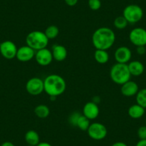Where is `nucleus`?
I'll list each match as a JSON object with an SVG mask.
<instances>
[{
    "label": "nucleus",
    "mask_w": 146,
    "mask_h": 146,
    "mask_svg": "<svg viewBox=\"0 0 146 146\" xmlns=\"http://www.w3.org/2000/svg\"><path fill=\"white\" fill-rule=\"evenodd\" d=\"M115 34L112 29L102 27L97 29L92 36V42L96 50H108L115 42Z\"/></svg>",
    "instance_id": "obj_1"
},
{
    "label": "nucleus",
    "mask_w": 146,
    "mask_h": 146,
    "mask_svg": "<svg viewBox=\"0 0 146 146\" xmlns=\"http://www.w3.org/2000/svg\"><path fill=\"white\" fill-rule=\"evenodd\" d=\"M44 92L50 97L60 96L65 91L67 85L64 78L55 74L50 75L44 80Z\"/></svg>",
    "instance_id": "obj_2"
},
{
    "label": "nucleus",
    "mask_w": 146,
    "mask_h": 146,
    "mask_svg": "<svg viewBox=\"0 0 146 146\" xmlns=\"http://www.w3.org/2000/svg\"><path fill=\"white\" fill-rule=\"evenodd\" d=\"M131 76L127 64L116 63L112 66L110 71V79L117 85H123L130 80Z\"/></svg>",
    "instance_id": "obj_3"
},
{
    "label": "nucleus",
    "mask_w": 146,
    "mask_h": 146,
    "mask_svg": "<svg viewBox=\"0 0 146 146\" xmlns=\"http://www.w3.org/2000/svg\"><path fill=\"white\" fill-rule=\"evenodd\" d=\"M49 43L44 32L42 31H32L29 32L26 37V44L35 51L46 48Z\"/></svg>",
    "instance_id": "obj_4"
},
{
    "label": "nucleus",
    "mask_w": 146,
    "mask_h": 146,
    "mask_svg": "<svg viewBox=\"0 0 146 146\" xmlns=\"http://www.w3.org/2000/svg\"><path fill=\"white\" fill-rule=\"evenodd\" d=\"M123 16L125 18L128 23L135 24L143 19V10L139 5H127L123 9Z\"/></svg>",
    "instance_id": "obj_5"
},
{
    "label": "nucleus",
    "mask_w": 146,
    "mask_h": 146,
    "mask_svg": "<svg viewBox=\"0 0 146 146\" xmlns=\"http://www.w3.org/2000/svg\"><path fill=\"white\" fill-rule=\"evenodd\" d=\"M87 132L89 137L95 140H103L108 135L106 126L100 123H91Z\"/></svg>",
    "instance_id": "obj_6"
},
{
    "label": "nucleus",
    "mask_w": 146,
    "mask_h": 146,
    "mask_svg": "<svg viewBox=\"0 0 146 146\" xmlns=\"http://www.w3.org/2000/svg\"><path fill=\"white\" fill-rule=\"evenodd\" d=\"M130 42L135 47L146 45V29L142 27H136L132 29L129 34Z\"/></svg>",
    "instance_id": "obj_7"
},
{
    "label": "nucleus",
    "mask_w": 146,
    "mask_h": 146,
    "mask_svg": "<svg viewBox=\"0 0 146 146\" xmlns=\"http://www.w3.org/2000/svg\"><path fill=\"white\" fill-rule=\"evenodd\" d=\"M26 90L29 95L36 96L44 91V80L39 78H30L26 83Z\"/></svg>",
    "instance_id": "obj_8"
},
{
    "label": "nucleus",
    "mask_w": 146,
    "mask_h": 146,
    "mask_svg": "<svg viewBox=\"0 0 146 146\" xmlns=\"http://www.w3.org/2000/svg\"><path fill=\"white\" fill-rule=\"evenodd\" d=\"M17 50L16 44L10 40H6L0 43V53L2 57L7 60L15 58Z\"/></svg>",
    "instance_id": "obj_9"
},
{
    "label": "nucleus",
    "mask_w": 146,
    "mask_h": 146,
    "mask_svg": "<svg viewBox=\"0 0 146 146\" xmlns=\"http://www.w3.org/2000/svg\"><path fill=\"white\" fill-rule=\"evenodd\" d=\"M35 58L38 64L41 66H47L51 64L52 62L53 56L52 51L46 47L36 51Z\"/></svg>",
    "instance_id": "obj_10"
},
{
    "label": "nucleus",
    "mask_w": 146,
    "mask_h": 146,
    "mask_svg": "<svg viewBox=\"0 0 146 146\" xmlns=\"http://www.w3.org/2000/svg\"><path fill=\"white\" fill-rule=\"evenodd\" d=\"M132 58V52L129 47L121 46L115 52V59L117 63L127 64Z\"/></svg>",
    "instance_id": "obj_11"
},
{
    "label": "nucleus",
    "mask_w": 146,
    "mask_h": 146,
    "mask_svg": "<svg viewBox=\"0 0 146 146\" xmlns=\"http://www.w3.org/2000/svg\"><path fill=\"white\" fill-rule=\"evenodd\" d=\"M35 52L36 51L28 45L22 46L18 48L16 58L22 62H27L32 60L35 57Z\"/></svg>",
    "instance_id": "obj_12"
},
{
    "label": "nucleus",
    "mask_w": 146,
    "mask_h": 146,
    "mask_svg": "<svg viewBox=\"0 0 146 146\" xmlns=\"http://www.w3.org/2000/svg\"><path fill=\"white\" fill-rule=\"evenodd\" d=\"M83 115L90 120L96 119L100 113V109L98 104L94 102H88L84 105L82 109Z\"/></svg>",
    "instance_id": "obj_13"
},
{
    "label": "nucleus",
    "mask_w": 146,
    "mask_h": 146,
    "mask_svg": "<svg viewBox=\"0 0 146 146\" xmlns=\"http://www.w3.org/2000/svg\"><path fill=\"white\" fill-rule=\"evenodd\" d=\"M139 91L138 85L135 82L129 80L121 85V93L123 96L130 98L136 95Z\"/></svg>",
    "instance_id": "obj_14"
},
{
    "label": "nucleus",
    "mask_w": 146,
    "mask_h": 146,
    "mask_svg": "<svg viewBox=\"0 0 146 146\" xmlns=\"http://www.w3.org/2000/svg\"><path fill=\"white\" fill-rule=\"evenodd\" d=\"M53 59L57 62H62L67 58V50L65 47L60 44H54L52 49Z\"/></svg>",
    "instance_id": "obj_15"
},
{
    "label": "nucleus",
    "mask_w": 146,
    "mask_h": 146,
    "mask_svg": "<svg viewBox=\"0 0 146 146\" xmlns=\"http://www.w3.org/2000/svg\"><path fill=\"white\" fill-rule=\"evenodd\" d=\"M129 71L132 76L138 77L143 75L145 71V67L141 62L138 60L131 61L127 64Z\"/></svg>",
    "instance_id": "obj_16"
},
{
    "label": "nucleus",
    "mask_w": 146,
    "mask_h": 146,
    "mask_svg": "<svg viewBox=\"0 0 146 146\" xmlns=\"http://www.w3.org/2000/svg\"><path fill=\"white\" fill-rule=\"evenodd\" d=\"M145 112V109L144 108L139 105L138 104H135L128 108L127 114L131 118L139 119L141 118L144 115Z\"/></svg>",
    "instance_id": "obj_17"
},
{
    "label": "nucleus",
    "mask_w": 146,
    "mask_h": 146,
    "mask_svg": "<svg viewBox=\"0 0 146 146\" xmlns=\"http://www.w3.org/2000/svg\"><path fill=\"white\" fill-rule=\"evenodd\" d=\"M25 140L28 145L36 146L40 143V135L35 130H30L25 133Z\"/></svg>",
    "instance_id": "obj_18"
},
{
    "label": "nucleus",
    "mask_w": 146,
    "mask_h": 146,
    "mask_svg": "<svg viewBox=\"0 0 146 146\" xmlns=\"http://www.w3.org/2000/svg\"><path fill=\"white\" fill-rule=\"evenodd\" d=\"M34 112H35V114L36 115V117L41 119L47 118L50 114V108L46 105H37V106L35 107Z\"/></svg>",
    "instance_id": "obj_19"
},
{
    "label": "nucleus",
    "mask_w": 146,
    "mask_h": 146,
    "mask_svg": "<svg viewBox=\"0 0 146 146\" xmlns=\"http://www.w3.org/2000/svg\"><path fill=\"white\" fill-rule=\"evenodd\" d=\"M94 57L96 62L99 64H106L109 61L110 56L107 50H96L94 53Z\"/></svg>",
    "instance_id": "obj_20"
},
{
    "label": "nucleus",
    "mask_w": 146,
    "mask_h": 146,
    "mask_svg": "<svg viewBox=\"0 0 146 146\" xmlns=\"http://www.w3.org/2000/svg\"><path fill=\"white\" fill-rule=\"evenodd\" d=\"M90 125V120L83 115H80L77 121L76 126L82 131H87Z\"/></svg>",
    "instance_id": "obj_21"
},
{
    "label": "nucleus",
    "mask_w": 146,
    "mask_h": 146,
    "mask_svg": "<svg viewBox=\"0 0 146 146\" xmlns=\"http://www.w3.org/2000/svg\"><path fill=\"white\" fill-rule=\"evenodd\" d=\"M60 30L56 25H50L44 31V34L47 38L50 40H54L59 35Z\"/></svg>",
    "instance_id": "obj_22"
},
{
    "label": "nucleus",
    "mask_w": 146,
    "mask_h": 146,
    "mask_svg": "<svg viewBox=\"0 0 146 146\" xmlns=\"http://www.w3.org/2000/svg\"><path fill=\"white\" fill-rule=\"evenodd\" d=\"M136 102L139 105L146 108V88H143L139 90L137 93L136 94Z\"/></svg>",
    "instance_id": "obj_23"
},
{
    "label": "nucleus",
    "mask_w": 146,
    "mask_h": 146,
    "mask_svg": "<svg viewBox=\"0 0 146 146\" xmlns=\"http://www.w3.org/2000/svg\"><path fill=\"white\" fill-rule=\"evenodd\" d=\"M128 22L125 18L122 15L116 17L114 20V26L117 29H124L127 27Z\"/></svg>",
    "instance_id": "obj_24"
},
{
    "label": "nucleus",
    "mask_w": 146,
    "mask_h": 146,
    "mask_svg": "<svg viewBox=\"0 0 146 146\" xmlns=\"http://www.w3.org/2000/svg\"><path fill=\"white\" fill-rule=\"evenodd\" d=\"M100 0H88V6L92 10L97 11L101 7Z\"/></svg>",
    "instance_id": "obj_25"
},
{
    "label": "nucleus",
    "mask_w": 146,
    "mask_h": 146,
    "mask_svg": "<svg viewBox=\"0 0 146 146\" xmlns=\"http://www.w3.org/2000/svg\"><path fill=\"white\" fill-rule=\"evenodd\" d=\"M137 136L140 140H146V125L139 127L137 130Z\"/></svg>",
    "instance_id": "obj_26"
},
{
    "label": "nucleus",
    "mask_w": 146,
    "mask_h": 146,
    "mask_svg": "<svg viewBox=\"0 0 146 146\" xmlns=\"http://www.w3.org/2000/svg\"><path fill=\"white\" fill-rule=\"evenodd\" d=\"M80 114H79L78 113H74L71 115V116L70 117V124L74 126H76L77 121H78V118H79Z\"/></svg>",
    "instance_id": "obj_27"
},
{
    "label": "nucleus",
    "mask_w": 146,
    "mask_h": 146,
    "mask_svg": "<svg viewBox=\"0 0 146 146\" xmlns=\"http://www.w3.org/2000/svg\"><path fill=\"white\" fill-rule=\"evenodd\" d=\"M137 53L139 55H143L145 54L146 49L145 46H140V47H137Z\"/></svg>",
    "instance_id": "obj_28"
},
{
    "label": "nucleus",
    "mask_w": 146,
    "mask_h": 146,
    "mask_svg": "<svg viewBox=\"0 0 146 146\" xmlns=\"http://www.w3.org/2000/svg\"><path fill=\"white\" fill-rule=\"evenodd\" d=\"M64 2L70 7H74L78 4V0H64Z\"/></svg>",
    "instance_id": "obj_29"
},
{
    "label": "nucleus",
    "mask_w": 146,
    "mask_h": 146,
    "mask_svg": "<svg viewBox=\"0 0 146 146\" xmlns=\"http://www.w3.org/2000/svg\"><path fill=\"white\" fill-rule=\"evenodd\" d=\"M135 146H146V140H140Z\"/></svg>",
    "instance_id": "obj_30"
},
{
    "label": "nucleus",
    "mask_w": 146,
    "mask_h": 146,
    "mask_svg": "<svg viewBox=\"0 0 146 146\" xmlns=\"http://www.w3.org/2000/svg\"><path fill=\"white\" fill-rule=\"evenodd\" d=\"M111 146H127V145L125 144L123 142H116V143H113Z\"/></svg>",
    "instance_id": "obj_31"
},
{
    "label": "nucleus",
    "mask_w": 146,
    "mask_h": 146,
    "mask_svg": "<svg viewBox=\"0 0 146 146\" xmlns=\"http://www.w3.org/2000/svg\"><path fill=\"white\" fill-rule=\"evenodd\" d=\"M36 146H52L51 144H50L49 143L47 142H40L38 145Z\"/></svg>",
    "instance_id": "obj_32"
},
{
    "label": "nucleus",
    "mask_w": 146,
    "mask_h": 146,
    "mask_svg": "<svg viewBox=\"0 0 146 146\" xmlns=\"http://www.w3.org/2000/svg\"><path fill=\"white\" fill-rule=\"evenodd\" d=\"M1 146H15V145L13 144V143H11V142L6 141L5 142V143H2V144L1 145Z\"/></svg>",
    "instance_id": "obj_33"
},
{
    "label": "nucleus",
    "mask_w": 146,
    "mask_h": 146,
    "mask_svg": "<svg viewBox=\"0 0 146 146\" xmlns=\"http://www.w3.org/2000/svg\"><path fill=\"white\" fill-rule=\"evenodd\" d=\"M27 146H34V145H27Z\"/></svg>",
    "instance_id": "obj_34"
},
{
    "label": "nucleus",
    "mask_w": 146,
    "mask_h": 146,
    "mask_svg": "<svg viewBox=\"0 0 146 146\" xmlns=\"http://www.w3.org/2000/svg\"><path fill=\"white\" fill-rule=\"evenodd\" d=\"M145 125H146V119H145Z\"/></svg>",
    "instance_id": "obj_35"
}]
</instances>
